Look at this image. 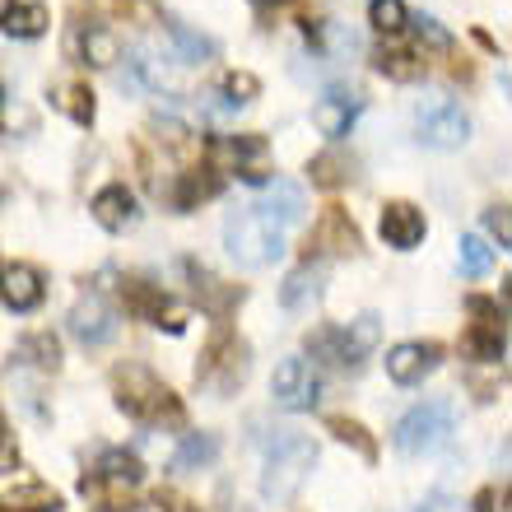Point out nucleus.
<instances>
[{
  "mask_svg": "<svg viewBox=\"0 0 512 512\" xmlns=\"http://www.w3.org/2000/svg\"><path fill=\"white\" fill-rule=\"evenodd\" d=\"M163 24H168V38H173L177 61H182V66H205V61L215 56V42L205 38V33H196V28H187V24H177V19H163Z\"/></svg>",
  "mask_w": 512,
  "mask_h": 512,
  "instance_id": "obj_17",
  "label": "nucleus"
},
{
  "mask_svg": "<svg viewBox=\"0 0 512 512\" xmlns=\"http://www.w3.org/2000/svg\"><path fill=\"white\" fill-rule=\"evenodd\" d=\"M322 243H326V252H354V247H359V229H354L350 219H345V215L336 210V215L326 219Z\"/></svg>",
  "mask_w": 512,
  "mask_h": 512,
  "instance_id": "obj_27",
  "label": "nucleus"
},
{
  "mask_svg": "<svg viewBox=\"0 0 512 512\" xmlns=\"http://www.w3.org/2000/svg\"><path fill=\"white\" fill-rule=\"evenodd\" d=\"M438 364V345H424V340H401L387 350V378L396 387H415L424 373H433Z\"/></svg>",
  "mask_w": 512,
  "mask_h": 512,
  "instance_id": "obj_10",
  "label": "nucleus"
},
{
  "mask_svg": "<svg viewBox=\"0 0 512 512\" xmlns=\"http://www.w3.org/2000/svg\"><path fill=\"white\" fill-rule=\"evenodd\" d=\"M210 191H215V182H205V177H187V182H182V191L173 196V205H177V210H191V205L205 201Z\"/></svg>",
  "mask_w": 512,
  "mask_h": 512,
  "instance_id": "obj_33",
  "label": "nucleus"
},
{
  "mask_svg": "<svg viewBox=\"0 0 512 512\" xmlns=\"http://www.w3.org/2000/svg\"><path fill=\"white\" fill-rule=\"evenodd\" d=\"M252 210H261L266 219H275L280 229H294L298 219L308 215V196H303V187L298 182H284V177H275V187L261 196V205H252Z\"/></svg>",
  "mask_w": 512,
  "mask_h": 512,
  "instance_id": "obj_12",
  "label": "nucleus"
},
{
  "mask_svg": "<svg viewBox=\"0 0 512 512\" xmlns=\"http://www.w3.org/2000/svg\"><path fill=\"white\" fill-rule=\"evenodd\" d=\"M24 359H33L38 368H56L61 364V345H56L52 331H38V336L24 340Z\"/></svg>",
  "mask_w": 512,
  "mask_h": 512,
  "instance_id": "obj_28",
  "label": "nucleus"
},
{
  "mask_svg": "<svg viewBox=\"0 0 512 512\" xmlns=\"http://www.w3.org/2000/svg\"><path fill=\"white\" fill-rule=\"evenodd\" d=\"M503 350H508V340H503V322H480L471 331V354L480 364H499Z\"/></svg>",
  "mask_w": 512,
  "mask_h": 512,
  "instance_id": "obj_23",
  "label": "nucleus"
},
{
  "mask_svg": "<svg viewBox=\"0 0 512 512\" xmlns=\"http://www.w3.org/2000/svg\"><path fill=\"white\" fill-rule=\"evenodd\" d=\"M378 70L396 84H410L419 75V61L410 52H378Z\"/></svg>",
  "mask_w": 512,
  "mask_h": 512,
  "instance_id": "obj_29",
  "label": "nucleus"
},
{
  "mask_svg": "<svg viewBox=\"0 0 512 512\" xmlns=\"http://www.w3.org/2000/svg\"><path fill=\"white\" fill-rule=\"evenodd\" d=\"M19 466V443H14L10 433H0V475H10Z\"/></svg>",
  "mask_w": 512,
  "mask_h": 512,
  "instance_id": "obj_35",
  "label": "nucleus"
},
{
  "mask_svg": "<svg viewBox=\"0 0 512 512\" xmlns=\"http://www.w3.org/2000/svg\"><path fill=\"white\" fill-rule=\"evenodd\" d=\"M415 33H419V42H424V47H433V52H447V47H452V33H447V28L438 24L433 14H419V19H415Z\"/></svg>",
  "mask_w": 512,
  "mask_h": 512,
  "instance_id": "obj_31",
  "label": "nucleus"
},
{
  "mask_svg": "<svg viewBox=\"0 0 512 512\" xmlns=\"http://www.w3.org/2000/svg\"><path fill=\"white\" fill-rule=\"evenodd\" d=\"M117 405H122L131 419H163V415H177L173 391L163 387L154 373H145V368H122V373H117Z\"/></svg>",
  "mask_w": 512,
  "mask_h": 512,
  "instance_id": "obj_4",
  "label": "nucleus"
},
{
  "mask_svg": "<svg viewBox=\"0 0 512 512\" xmlns=\"http://www.w3.org/2000/svg\"><path fill=\"white\" fill-rule=\"evenodd\" d=\"M0 298H5V308L10 312H33L42 303V275L38 266H28V261H14V266L0 270Z\"/></svg>",
  "mask_w": 512,
  "mask_h": 512,
  "instance_id": "obj_11",
  "label": "nucleus"
},
{
  "mask_svg": "<svg viewBox=\"0 0 512 512\" xmlns=\"http://www.w3.org/2000/svg\"><path fill=\"white\" fill-rule=\"evenodd\" d=\"M56 108L66 112L70 122L94 126V94H89V84H61V94H56Z\"/></svg>",
  "mask_w": 512,
  "mask_h": 512,
  "instance_id": "obj_22",
  "label": "nucleus"
},
{
  "mask_svg": "<svg viewBox=\"0 0 512 512\" xmlns=\"http://www.w3.org/2000/svg\"><path fill=\"white\" fill-rule=\"evenodd\" d=\"M368 24L378 28V33H401V28L410 24L405 0H368Z\"/></svg>",
  "mask_w": 512,
  "mask_h": 512,
  "instance_id": "obj_25",
  "label": "nucleus"
},
{
  "mask_svg": "<svg viewBox=\"0 0 512 512\" xmlns=\"http://www.w3.org/2000/svg\"><path fill=\"white\" fill-rule=\"evenodd\" d=\"M419 140L429 149H461L471 140V117L452 103H429L419 108Z\"/></svg>",
  "mask_w": 512,
  "mask_h": 512,
  "instance_id": "obj_6",
  "label": "nucleus"
},
{
  "mask_svg": "<svg viewBox=\"0 0 512 512\" xmlns=\"http://www.w3.org/2000/svg\"><path fill=\"white\" fill-rule=\"evenodd\" d=\"M475 512H494V489H485V494L475 499Z\"/></svg>",
  "mask_w": 512,
  "mask_h": 512,
  "instance_id": "obj_36",
  "label": "nucleus"
},
{
  "mask_svg": "<svg viewBox=\"0 0 512 512\" xmlns=\"http://www.w3.org/2000/svg\"><path fill=\"white\" fill-rule=\"evenodd\" d=\"M98 475H103L112 489H135L140 480H145V466H140L135 452H108L103 466H98Z\"/></svg>",
  "mask_w": 512,
  "mask_h": 512,
  "instance_id": "obj_20",
  "label": "nucleus"
},
{
  "mask_svg": "<svg viewBox=\"0 0 512 512\" xmlns=\"http://www.w3.org/2000/svg\"><path fill=\"white\" fill-rule=\"evenodd\" d=\"M70 336L80 345H108L117 336V312L103 294H84L75 308H70Z\"/></svg>",
  "mask_w": 512,
  "mask_h": 512,
  "instance_id": "obj_7",
  "label": "nucleus"
},
{
  "mask_svg": "<svg viewBox=\"0 0 512 512\" xmlns=\"http://www.w3.org/2000/svg\"><path fill=\"white\" fill-rule=\"evenodd\" d=\"M270 391H275V405H284V410H312L317 405V396H322V378H317V368L308 364V359H284L280 368H275V378H270Z\"/></svg>",
  "mask_w": 512,
  "mask_h": 512,
  "instance_id": "obj_5",
  "label": "nucleus"
},
{
  "mask_svg": "<svg viewBox=\"0 0 512 512\" xmlns=\"http://www.w3.org/2000/svg\"><path fill=\"white\" fill-rule=\"evenodd\" d=\"M494 266V247L485 243V238H475V233H466L461 238V275H471V280H480L485 270Z\"/></svg>",
  "mask_w": 512,
  "mask_h": 512,
  "instance_id": "obj_24",
  "label": "nucleus"
},
{
  "mask_svg": "<svg viewBox=\"0 0 512 512\" xmlns=\"http://www.w3.org/2000/svg\"><path fill=\"white\" fill-rule=\"evenodd\" d=\"M354 112H359V103H354L350 94L331 89L326 98H317V108H312V126H317V135H326V140H340V135H350Z\"/></svg>",
  "mask_w": 512,
  "mask_h": 512,
  "instance_id": "obj_13",
  "label": "nucleus"
},
{
  "mask_svg": "<svg viewBox=\"0 0 512 512\" xmlns=\"http://www.w3.org/2000/svg\"><path fill=\"white\" fill-rule=\"evenodd\" d=\"M326 429L336 433L340 443L359 447V457H364V461H373V457H378V447H373V438H368V433H364V424H354V419H345V415H331V419H326Z\"/></svg>",
  "mask_w": 512,
  "mask_h": 512,
  "instance_id": "obj_26",
  "label": "nucleus"
},
{
  "mask_svg": "<svg viewBox=\"0 0 512 512\" xmlns=\"http://www.w3.org/2000/svg\"><path fill=\"white\" fill-rule=\"evenodd\" d=\"M322 298V266H298L289 280L280 284V303H284V312H308L312 303Z\"/></svg>",
  "mask_w": 512,
  "mask_h": 512,
  "instance_id": "obj_14",
  "label": "nucleus"
},
{
  "mask_svg": "<svg viewBox=\"0 0 512 512\" xmlns=\"http://www.w3.org/2000/svg\"><path fill=\"white\" fill-rule=\"evenodd\" d=\"M485 224L499 233V247H512V219H508V205H494L485 210Z\"/></svg>",
  "mask_w": 512,
  "mask_h": 512,
  "instance_id": "obj_34",
  "label": "nucleus"
},
{
  "mask_svg": "<svg viewBox=\"0 0 512 512\" xmlns=\"http://www.w3.org/2000/svg\"><path fill=\"white\" fill-rule=\"evenodd\" d=\"M224 247L243 270H261L284 256V229L261 210H238L224 224Z\"/></svg>",
  "mask_w": 512,
  "mask_h": 512,
  "instance_id": "obj_2",
  "label": "nucleus"
},
{
  "mask_svg": "<svg viewBox=\"0 0 512 512\" xmlns=\"http://www.w3.org/2000/svg\"><path fill=\"white\" fill-rule=\"evenodd\" d=\"M0 433H5V410H0Z\"/></svg>",
  "mask_w": 512,
  "mask_h": 512,
  "instance_id": "obj_37",
  "label": "nucleus"
},
{
  "mask_svg": "<svg viewBox=\"0 0 512 512\" xmlns=\"http://www.w3.org/2000/svg\"><path fill=\"white\" fill-rule=\"evenodd\" d=\"M117 56H122V42H117V33H112V28L94 24L89 33H84V61H89V66L108 70V66H117Z\"/></svg>",
  "mask_w": 512,
  "mask_h": 512,
  "instance_id": "obj_21",
  "label": "nucleus"
},
{
  "mask_svg": "<svg viewBox=\"0 0 512 512\" xmlns=\"http://www.w3.org/2000/svg\"><path fill=\"white\" fill-rule=\"evenodd\" d=\"M256 94H261V80H256L252 70H229V75H224V98H229V103L243 108V103H252Z\"/></svg>",
  "mask_w": 512,
  "mask_h": 512,
  "instance_id": "obj_30",
  "label": "nucleus"
},
{
  "mask_svg": "<svg viewBox=\"0 0 512 512\" xmlns=\"http://www.w3.org/2000/svg\"><path fill=\"white\" fill-rule=\"evenodd\" d=\"M94 219L103 224L108 233H122L135 224V196L126 187H103L94 196Z\"/></svg>",
  "mask_w": 512,
  "mask_h": 512,
  "instance_id": "obj_15",
  "label": "nucleus"
},
{
  "mask_svg": "<svg viewBox=\"0 0 512 512\" xmlns=\"http://www.w3.org/2000/svg\"><path fill=\"white\" fill-rule=\"evenodd\" d=\"M447 433H452V405L447 401H424L396 419V447H401L405 457H419V452L443 447Z\"/></svg>",
  "mask_w": 512,
  "mask_h": 512,
  "instance_id": "obj_3",
  "label": "nucleus"
},
{
  "mask_svg": "<svg viewBox=\"0 0 512 512\" xmlns=\"http://www.w3.org/2000/svg\"><path fill=\"white\" fill-rule=\"evenodd\" d=\"M317 466V447L303 433H284L275 438L266 457V471H261V499L275 503V508H289V503L303 494L308 485V471Z\"/></svg>",
  "mask_w": 512,
  "mask_h": 512,
  "instance_id": "obj_1",
  "label": "nucleus"
},
{
  "mask_svg": "<svg viewBox=\"0 0 512 512\" xmlns=\"http://www.w3.org/2000/svg\"><path fill=\"white\" fill-rule=\"evenodd\" d=\"M382 340V322L373 317V312H364V317H354L350 326H340V331H331V364H364L368 354L378 350Z\"/></svg>",
  "mask_w": 512,
  "mask_h": 512,
  "instance_id": "obj_8",
  "label": "nucleus"
},
{
  "mask_svg": "<svg viewBox=\"0 0 512 512\" xmlns=\"http://www.w3.org/2000/svg\"><path fill=\"white\" fill-rule=\"evenodd\" d=\"M215 457H219V438H215V433H187V438H182V447H177L173 466H177V471H201V466H210Z\"/></svg>",
  "mask_w": 512,
  "mask_h": 512,
  "instance_id": "obj_19",
  "label": "nucleus"
},
{
  "mask_svg": "<svg viewBox=\"0 0 512 512\" xmlns=\"http://www.w3.org/2000/svg\"><path fill=\"white\" fill-rule=\"evenodd\" d=\"M382 243L396 247V252H415L419 243H424V233H429V224H424V215H419L410 201H387L382 205Z\"/></svg>",
  "mask_w": 512,
  "mask_h": 512,
  "instance_id": "obj_9",
  "label": "nucleus"
},
{
  "mask_svg": "<svg viewBox=\"0 0 512 512\" xmlns=\"http://www.w3.org/2000/svg\"><path fill=\"white\" fill-rule=\"evenodd\" d=\"M0 33H10V38H42L47 33V10L38 0H10L0 10Z\"/></svg>",
  "mask_w": 512,
  "mask_h": 512,
  "instance_id": "obj_16",
  "label": "nucleus"
},
{
  "mask_svg": "<svg viewBox=\"0 0 512 512\" xmlns=\"http://www.w3.org/2000/svg\"><path fill=\"white\" fill-rule=\"evenodd\" d=\"M340 168H345V163H340L336 154H317V159L308 163V173H312V182H317V187H340V182H345V173H340Z\"/></svg>",
  "mask_w": 512,
  "mask_h": 512,
  "instance_id": "obj_32",
  "label": "nucleus"
},
{
  "mask_svg": "<svg viewBox=\"0 0 512 512\" xmlns=\"http://www.w3.org/2000/svg\"><path fill=\"white\" fill-rule=\"evenodd\" d=\"M266 154V140H256V135H233V140H219L210 149V159L215 163H233L238 173H247V163H256Z\"/></svg>",
  "mask_w": 512,
  "mask_h": 512,
  "instance_id": "obj_18",
  "label": "nucleus"
}]
</instances>
